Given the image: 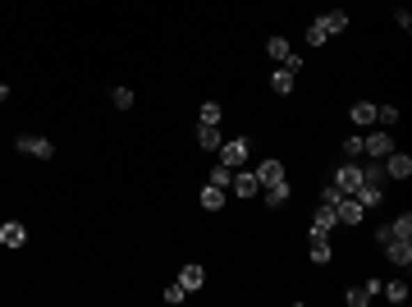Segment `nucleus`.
<instances>
[{
    "mask_svg": "<svg viewBox=\"0 0 412 307\" xmlns=\"http://www.w3.org/2000/svg\"><path fill=\"white\" fill-rule=\"evenodd\" d=\"M390 152H394V133H390V129H367V138H362V156L385 161Z\"/></svg>",
    "mask_w": 412,
    "mask_h": 307,
    "instance_id": "nucleus-1",
    "label": "nucleus"
},
{
    "mask_svg": "<svg viewBox=\"0 0 412 307\" xmlns=\"http://www.w3.org/2000/svg\"><path fill=\"white\" fill-rule=\"evenodd\" d=\"M252 156V138H229V143H220V165H229V170H243Z\"/></svg>",
    "mask_w": 412,
    "mask_h": 307,
    "instance_id": "nucleus-2",
    "label": "nucleus"
},
{
    "mask_svg": "<svg viewBox=\"0 0 412 307\" xmlns=\"http://www.w3.org/2000/svg\"><path fill=\"white\" fill-rule=\"evenodd\" d=\"M266 55H271L275 65H289L293 74L303 69V55H298V51L289 46V37H266Z\"/></svg>",
    "mask_w": 412,
    "mask_h": 307,
    "instance_id": "nucleus-3",
    "label": "nucleus"
},
{
    "mask_svg": "<svg viewBox=\"0 0 412 307\" xmlns=\"http://www.w3.org/2000/svg\"><path fill=\"white\" fill-rule=\"evenodd\" d=\"M14 147H19L23 156H37V161H51V156H55V143H51V138H42V133H19V143H14Z\"/></svg>",
    "mask_w": 412,
    "mask_h": 307,
    "instance_id": "nucleus-4",
    "label": "nucleus"
},
{
    "mask_svg": "<svg viewBox=\"0 0 412 307\" xmlns=\"http://www.w3.org/2000/svg\"><path fill=\"white\" fill-rule=\"evenodd\" d=\"M330 184H335L339 193H358V188H362V165H358V161H344V165H335V175H330Z\"/></svg>",
    "mask_w": 412,
    "mask_h": 307,
    "instance_id": "nucleus-5",
    "label": "nucleus"
},
{
    "mask_svg": "<svg viewBox=\"0 0 412 307\" xmlns=\"http://www.w3.org/2000/svg\"><path fill=\"white\" fill-rule=\"evenodd\" d=\"M23 243H28V225H23V220H0V248L19 253Z\"/></svg>",
    "mask_w": 412,
    "mask_h": 307,
    "instance_id": "nucleus-6",
    "label": "nucleus"
},
{
    "mask_svg": "<svg viewBox=\"0 0 412 307\" xmlns=\"http://www.w3.org/2000/svg\"><path fill=\"white\" fill-rule=\"evenodd\" d=\"M252 175H257V184L266 188V184H280V179H289V170H284L280 156H266V161H257V170H252Z\"/></svg>",
    "mask_w": 412,
    "mask_h": 307,
    "instance_id": "nucleus-7",
    "label": "nucleus"
},
{
    "mask_svg": "<svg viewBox=\"0 0 412 307\" xmlns=\"http://www.w3.org/2000/svg\"><path fill=\"white\" fill-rule=\"evenodd\" d=\"M335 216H339V225H362V220H367V211H362V202L353 198V193H344V198L335 202Z\"/></svg>",
    "mask_w": 412,
    "mask_h": 307,
    "instance_id": "nucleus-8",
    "label": "nucleus"
},
{
    "mask_svg": "<svg viewBox=\"0 0 412 307\" xmlns=\"http://www.w3.org/2000/svg\"><path fill=\"white\" fill-rule=\"evenodd\" d=\"M380 165H385V179H408V175H412V156L399 152V147H394V152L385 156Z\"/></svg>",
    "mask_w": 412,
    "mask_h": 307,
    "instance_id": "nucleus-9",
    "label": "nucleus"
},
{
    "mask_svg": "<svg viewBox=\"0 0 412 307\" xmlns=\"http://www.w3.org/2000/svg\"><path fill=\"white\" fill-rule=\"evenodd\" d=\"M380 248H385V257H390L394 266H403V271L412 266V239H385Z\"/></svg>",
    "mask_w": 412,
    "mask_h": 307,
    "instance_id": "nucleus-10",
    "label": "nucleus"
},
{
    "mask_svg": "<svg viewBox=\"0 0 412 307\" xmlns=\"http://www.w3.org/2000/svg\"><path fill=\"white\" fill-rule=\"evenodd\" d=\"M179 285H184L188 294H197V289L206 285V266L202 262H184V266H179Z\"/></svg>",
    "mask_w": 412,
    "mask_h": 307,
    "instance_id": "nucleus-11",
    "label": "nucleus"
},
{
    "mask_svg": "<svg viewBox=\"0 0 412 307\" xmlns=\"http://www.w3.org/2000/svg\"><path fill=\"white\" fill-rule=\"evenodd\" d=\"M293 88H298V74H293L289 65H280L271 74V92H275V97H293Z\"/></svg>",
    "mask_w": 412,
    "mask_h": 307,
    "instance_id": "nucleus-12",
    "label": "nucleus"
},
{
    "mask_svg": "<svg viewBox=\"0 0 412 307\" xmlns=\"http://www.w3.org/2000/svg\"><path fill=\"white\" fill-rule=\"evenodd\" d=\"M312 262L316 266H330V262H335V243H330V234H312Z\"/></svg>",
    "mask_w": 412,
    "mask_h": 307,
    "instance_id": "nucleus-13",
    "label": "nucleus"
},
{
    "mask_svg": "<svg viewBox=\"0 0 412 307\" xmlns=\"http://www.w3.org/2000/svg\"><path fill=\"white\" fill-rule=\"evenodd\" d=\"M348 120L358 124V129H371V124H376V101H353Z\"/></svg>",
    "mask_w": 412,
    "mask_h": 307,
    "instance_id": "nucleus-14",
    "label": "nucleus"
},
{
    "mask_svg": "<svg viewBox=\"0 0 412 307\" xmlns=\"http://www.w3.org/2000/svg\"><path fill=\"white\" fill-rule=\"evenodd\" d=\"M229 188H234V193H239V198H252V193H257V175H252V170H234V179H229Z\"/></svg>",
    "mask_w": 412,
    "mask_h": 307,
    "instance_id": "nucleus-15",
    "label": "nucleus"
},
{
    "mask_svg": "<svg viewBox=\"0 0 412 307\" xmlns=\"http://www.w3.org/2000/svg\"><path fill=\"white\" fill-rule=\"evenodd\" d=\"M335 225H339L335 207H326V202H321V207H316V216H312V234H330Z\"/></svg>",
    "mask_w": 412,
    "mask_h": 307,
    "instance_id": "nucleus-16",
    "label": "nucleus"
},
{
    "mask_svg": "<svg viewBox=\"0 0 412 307\" xmlns=\"http://www.w3.org/2000/svg\"><path fill=\"white\" fill-rule=\"evenodd\" d=\"M353 198L362 202V211H376L380 202H385V188H380V184H362L358 193H353Z\"/></svg>",
    "mask_w": 412,
    "mask_h": 307,
    "instance_id": "nucleus-17",
    "label": "nucleus"
},
{
    "mask_svg": "<svg viewBox=\"0 0 412 307\" xmlns=\"http://www.w3.org/2000/svg\"><path fill=\"white\" fill-rule=\"evenodd\" d=\"M220 124H197V147H206V152H220Z\"/></svg>",
    "mask_w": 412,
    "mask_h": 307,
    "instance_id": "nucleus-18",
    "label": "nucleus"
},
{
    "mask_svg": "<svg viewBox=\"0 0 412 307\" xmlns=\"http://www.w3.org/2000/svg\"><path fill=\"white\" fill-rule=\"evenodd\" d=\"M385 230H390V239H412V211H399L394 220H385Z\"/></svg>",
    "mask_w": 412,
    "mask_h": 307,
    "instance_id": "nucleus-19",
    "label": "nucleus"
},
{
    "mask_svg": "<svg viewBox=\"0 0 412 307\" xmlns=\"http://www.w3.org/2000/svg\"><path fill=\"white\" fill-rule=\"evenodd\" d=\"M197 202H202V211H225V188L206 184V188H202V198H197Z\"/></svg>",
    "mask_w": 412,
    "mask_h": 307,
    "instance_id": "nucleus-20",
    "label": "nucleus"
},
{
    "mask_svg": "<svg viewBox=\"0 0 412 307\" xmlns=\"http://www.w3.org/2000/svg\"><path fill=\"white\" fill-rule=\"evenodd\" d=\"M284 202H289V179H280V184H266V207L280 211Z\"/></svg>",
    "mask_w": 412,
    "mask_h": 307,
    "instance_id": "nucleus-21",
    "label": "nucleus"
},
{
    "mask_svg": "<svg viewBox=\"0 0 412 307\" xmlns=\"http://www.w3.org/2000/svg\"><path fill=\"white\" fill-rule=\"evenodd\" d=\"M321 23H326L330 37H339V33H348V23H353V19H348L344 10H330V14H321Z\"/></svg>",
    "mask_w": 412,
    "mask_h": 307,
    "instance_id": "nucleus-22",
    "label": "nucleus"
},
{
    "mask_svg": "<svg viewBox=\"0 0 412 307\" xmlns=\"http://www.w3.org/2000/svg\"><path fill=\"white\" fill-rule=\"evenodd\" d=\"M399 120H403V110H399V106H376V124H380V129H394Z\"/></svg>",
    "mask_w": 412,
    "mask_h": 307,
    "instance_id": "nucleus-23",
    "label": "nucleus"
},
{
    "mask_svg": "<svg viewBox=\"0 0 412 307\" xmlns=\"http://www.w3.org/2000/svg\"><path fill=\"white\" fill-rule=\"evenodd\" d=\"M307 42H312V46H326V42H330V33H326V23H321V14L307 23Z\"/></svg>",
    "mask_w": 412,
    "mask_h": 307,
    "instance_id": "nucleus-24",
    "label": "nucleus"
},
{
    "mask_svg": "<svg viewBox=\"0 0 412 307\" xmlns=\"http://www.w3.org/2000/svg\"><path fill=\"white\" fill-rule=\"evenodd\" d=\"M197 120H202V124H220V120H225V110H220V101H202V110H197Z\"/></svg>",
    "mask_w": 412,
    "mask_h": 307,
    "instance_id": "nucleus-25",
    "label": "nucleus"
},
{
    "mask_svg": "<svg viewBox=\"0 0 412 307\" xmlns=\"http://www.w3.org/2000/svg\"><path fill=\"white\" fill-rule=\"evenodd\" d=\"M339 152H344V161H358L362 156V133H348L344 143H339Z\"/></svg>",
    "mask_w": 412,
    "mask_h": 307,
    "instance_id": "nucleus-26",
    "label": "nucleus"
},
{
    "mask_svg": "<svg viewBox=\"0 0 412 307\" xmlns=\"http://www.w3.org/2000/svg\"><path fill=\"white\" fill-rule=\"evenodd\" d=\"M380 294L390 298V303H408V285H403V280H390V285H380Z\"/></svg>",
    "mask_w": 412,
    "mask_h": 307,
    "instance_id": "nucleus-27",
    "label": "nucleus"
},
{
    "mask_svg": "<svg viewBox=\"0 0 412 307\" xmlns=\"http://www.w3.org/2000/svg\"><path fill=\"white\" fill-rule=\"evenodd\" d=\"M110 106L115 110H133V88H110Z\"/></svg>",
    "mask_w": 412,
    "mask_h": 307,
    "instance_id": "nucleus-28",
    "label": "nucleus"
},
{
    "mask_svg": "<svg viewBox=\"0 0 412 307\" xmlns=\"http://www.w3.org/2000/svg\"><path fill=\"white\" fill-rule=\"evenodd\" d=\"M344 303H348V307H367V303H371L367 285H353V289H348V294H344Z\"/></svg>",
    "mask_w": 412,
    "mask_h": 307,
    "instance_id": "nucleus-29",
    "label": "nucleus"
},
{
    "mask_svg": "<svg viewBox=\"0 0 412 307\" xmlns=\"http://www.w3.org/2000/svg\"><path fill=\"white\" fill-rule=\"evenodd\" d=\"M362 184H385V165H380V161L362 165Z\"/></svg>",
    "mask_w": 412,
    "mask_h": 307,
    "instance_id": "nucleus-30",
    "label": "nucleus"
},
{
    "mask_svg": "<svg viewBox=\"0 0 412 307\" xmlns=\"http://www.w3.org/2000/svg\"><path fill=\"white\" fill-rule=\"evenodd\" d=\"M229 179H234L229 165H216V170H211V184H216V188H229Z\"/></svg>",
    "mask_w": 412,
    "mask_h": 307,
    "instance_id": "nucleus-31",
    "label": "nucleus"
},
{
    "mask_svg": "<svg viewBox=\"0 0 412 307\" xmlns=\"http://www.w3.org/2000/svg\"><path fill=\"white\" fill-rule=\"evenodd\" d=\"M161 298H165V303H184V298H188V289H184V285H179V280H174V285H170V289H165V294H161Z\"/></svg>",
    "mask_w": 412,
    "mask_h": 307,
    "instance_id": "nucleus-32",
    "label": "nucleus"
},
{
    "mask_svg": "<svg viewBox=\"0 0 412 307\" xmlns=\"http://www.w3.org/2000/svg\"><path fill=\"white\" fill-rule=\"evenodd\" d=\"M339 198H344V193H339V188L335 184H326V188H321V202H326V207H335V202Z\"/></svg>",
    "mask_w": 412,
    "mask_h": 307,
    "instance_id": "nucleus-33",
    "label": "nucleus"
},
{
    "mask_svg": "<svg viewBox=\"0 0 412 307\" xmlns=\"http://www.w3.org/2000/svg\"><path fill=\"white\" fill-rule=\"evenodd\" d=\"M394 23H399L403 33H412V14H408V10H394Z\"/></svg>",
    "mask_w": 412,
    "mask_h": 307,
    "instance_id": "nucleus-34",
    "label": "nucleus"
},
{
    "mask_svg": "<svg viewBox=\"0 0 412 307\" xmlns=\"http://www.w3.org/2000/svg\"><path fill=\"white\" fill-rule=\"evenodd\" d=\"M5 101H10V88H5V83H0V106H5Z\"/></svg>",
    "mask_w": 412,
    "mask_h": 307,
    "instance_id": "nucleus-35",
    "label": "nucleus"
}]
</instances>
